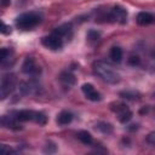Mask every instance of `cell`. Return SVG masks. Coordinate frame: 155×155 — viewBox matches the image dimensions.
I'll use <instances>...</instances> for the list:
<instances>
[{"label": "cell", "mask_w": 155, "mask_h": 155, "mask_svg": "<svg viewBox=\"0 0 155 155\" xmlns=\"http://www.w3.org/2000/svg\"><path fill=\"white\" fill-rule=\"evenodd\" d=\"M96 128H98L99 131H102L103 133H107V134L113 132V126L110 124H108V122H99Z\"/></svg>", "instance_id": "cell-19"}, {"label": "cell", "mask_w": 155, "mask_h": 155, "mask_svg": "<svg viewBox=\"0 0 155 155\" xmlns=\"http://www.w3.org/2000/svg\"><path fill=\"white\" fill-rule=\"evenodd\" d=\"M53 31L57 33L59 36H62L64 40H69L73 35V29H71L70 24H62L58 28H56Z\"/></svg>", "instance_id": "cell-13"}, {"label": "cell", "mask_w": 155, "mask_h": 155, "mask_svg": "<svg viewBox=\"0 0 155 155\" xmlns=\"http://www.w3.org/2000/svg\"><path fill=\"white\" fill-rule=\"evenodd\" d=\"M41 44L48 48V50H52V51H57V50H61L64 45V39L62 36H59L57 33L52 31L50 35L47 36H44L42 40H41Z\"/></svg>", "instance_id": "cell-5"}, {"label": "cell", "mask_w": 155, "mask_h": 155, "mask_svg": "<svg viewBox=\"0 0 155 155\" xmlns=\"http://www.w3.org/2000/svg\"><path fill=\"white\" fill-rule=\"evenodd\" d=\"M71 120H73V114L70 111H67V110L61 111L57 116V124L61 126H65V125L70 124Z\"/></svg>", "instance_id": "cell-15"}, {"label": "cell", "mask_w": 155, "mask_h": 155, "mask_svg": "<svg viewBox=\"0 0 155 155\" xmlns=\"http://www.w3.org/2000/svg\"><path fill=\"white\" fill-rule=\"evenodd\" d=\"M136 22L139 25H149L155 23V15L150 12H139L136 17Z\"/></svg>", "instance_id": "cell-12"}, {"label": "cell", "mask_w": 155, "mask_h": 155, "mask_svg": "<svg viewBox=\"0 0 155 155\" xmlns=\"http://www.w3.org/2000/svg\"><path fill=\"white\" fill-rule=\"evenodd\" d=\"M92 68H93V73L104 82L110 84V85H115V84L120 82L119 73L116 70H114L113 67L109 65L108 63H105L103 61H97L93 63Z\"/></svg>", "instance_id": "cell-1"}, {"label": "cell", "mask_w": 155, "mask_h": 155, "mask_svg": "<svg viewBox=\"0 0 155 155\" xmlns=\"http://www.w3.org/2000/svg\"><path fill=\"white\" fill-rule=\"evenodd\" d=\"M109 56L111 58L113 62L115 63H120L124 58V53H122V50L119 47V46H114L110 48V52H109Z\"/></svg>", "instance_id": "cell-16"}, {"label": "cell", "mask_w": 155, "mask_h": 155, "mask_svg": "<svg viewBox=\"0 0 155 155\" xmlns=\"http://www.w3.org/2000/svg\"><path fill=\"white\" fill-rule=\"evenodd\" d=\"M41 22V16L36 12H25L19 15L15 23L16 27L21 30H30L33 28H35L39 23Z\"/></svg>", "instance_id": "cell-2"}, {"label": "cell", "mask_w": 155, "mask_h": 155, "mask_svg": "<svg viewBox=\"0 0 155 155\" xmlns=\"http://www.w3.org/2000/svg\"><path fill=\"white\" fill-rule=\"evenodd\" d=\"M76 137H78V139H79L82 144H85V145H90V144L92 143V140H93L91 133L87 132V131H79V132L76 133Z\"/></svg>", "instance_id": "cell-17"}, {"label": "cell", "mask_w": 155, "mask_h": 155, "mask_svg": "<svg viewBox=\"0 0 155 155\" xmlns=\"http://www.w3.org/2000/svg\"><path fill=\"white\" fill-rule=\"evenodd\" d=\"M81 91L85 94V97L91 102H99L102 99V94L91 84H84L81 86Z\"/></svg>", "instance_id": "cell-9"}, {"label": "cell", "mask_w": 155, "mask_h": 155, "mask_svg": "<svg viewBox=\"0 0 155 155\" xmlns=\"http://www.w3.org/2000/svg\"><path fill=\"white\" fill-rule=\"evenodd\" d=\"M107 18H108L110 22L125 24V23L127 22V11H126L122 6L116 5V6H114V7L108 12Z\"/></svg>", "instance_id": "cell-6"}, {"label": "cell", "mask_w": 155, "mask_h": 155, "mask_svg": "<svg viewBox=\"0 0 155 155\" xmlns=\"http://www.w3.org/2000/svg\"><path fill=\"white\" fill-rule=\"evenodd\" d=\"M10 4V0H1V5L2 6H7Z\"/></svg>", "instance_id": "cell-25"}, {"label": "cell", "mask_w": 155, "mask_h": 155, "mask_svg": "<svg viewBox=\"0 0 155 155\" xmlns=\"http://www.w3.org/2000/svg\"><path fill=\"white\" fill-rule=\"evenodd\" d=\"M0 153L4 154V155H5V154H13V153H16V150L4 144V145H1V148H0Z\"/></svg>", "instance_id": "cell-21"}, {"label": "cell", "mask_w": 155, "mask_h": 155, "mask_svg": "<svg viewBox=\"0 0 155 155\" xmlns=\"http://www.w3.org/2000/svg\"><path fill=\"white\" fill-rule=\"evenodd\" d=\"M15 62V56L13 51L10 48H1L0 51V64L5 69L7 67H11Z\"/></svg>", "instance_id": "cell-10"}, {"label": "cell", "mask_w": 155, "mask_h": 155, "mask_svg": "<svg viewBox=\"0 0 155 155\" xmlns=\"http://www.w3.org/2000/svg\"><path fill=\"white\" fill-rule=\"evenodd\" d=\"M59 81H61V84H62L64 87L70 88V87L75 84V78H74V75H73L71 73H69V71H64V73L61 74V76H59Z\"/></svg>", "instance_id": "cell-14"}, {"label": "cell", "mask_w": 155, "mask_h": 155, "mask_svg": "<svg viewBox=\"0 0 155 155\" xmlns=\"http://www.w3.org/2000/svg\"><path fill=\"white\" fill-rule=\"evenodd\" d=\"M1 33H2V34H10V33H11V27H8V25H6L5 23H2Z\"/></svg>", "instance_id": "cell-24"}, {"label": "cell", "mask_w": 155, "mask_h": 155, "mask_svg": "<svg viewBox=\"0 0 155 155\" xmlns=\"http://www.w3.org/2000/svg\"><path fill=\"white\" fill-rule=\"evenodd\" d=\"M147 142L150 143V144H154V145H155V132H151V133L148 134V137H147Z\"/></svg>", "instance_id": "cell-23"}, {"label": "cell", "mask_w": 155, "mask_h": 155, "mask_svg": "<svg viewBox=\"0 0 155 155\" xmlns=\"http://www.w3.org/2000/svg\"><path fill=\"white\" fill-rule=\"evenodd\" d=\"M22 71L27 75L36 76L40 74L41 68H40V65H38V63L35 62V59L33 57H27L22 64Z\"/></svg>", "instance_id": "cell-8"}, {"label": "cell", "mask_w": 155, "mask_h": 155, "mask_svg": "<svg viewBox=\"0 0 155 155\" xmlns=\"http://www.w3.org/2000/svg\"><path fill=\"white\" fill-rule=\"evenodd\" d=\"M128 62H130L132 65H137V64H139V58H138V56H131V57L128 58Z\"/></svg>", "instance_id": "cell-22"}, {"label": "cell", "mask_w": 155, "mask_h": 155, "mask_svg": "<svg viewBox=\"0 0 155 155\" xmlns=\"http://www.w3.org/2000/svg\"><path fill=\"white\" fill-rule=\"evenodd\" d=\"M111 110L116 114L117 120L121 124H127L132 119V116H133L131 109L126 104H124V103H116L114 107H111Z\"/></svg>", "instance_id": "cell-7"}, {"label": "cell", "mask_w": 155, "mask_h": 155, "mask_svg": "<svg viewBox=\"0 0 155 155\" xmlns=\"http://www.w3.org/2000/svg\"><path fill=\"white\" fill-rule=\"evenodd\" d=\"M17 120H19L21 122L23 121H34L41 126H44L46 122H47V117L44 113L41 111H34V110H19V111H16L13 114Z\"/></svg>", "instance_id": "cell-3"}, {"label": "cell", "mask_w": 155, "mask_h": 155, "mask_svg": "<svg viewBox=\"0 0 155 155\" xmlns=\"http://www.w3.org/2000/svg\"><path fill=\"white\" fill-rule=\"evenodd\" d=\"M17 84V79L16 75L12 73H8L6 75L2 76L1 79V84H0V97L1 99H6L15 90Z\"/></svg>", "instance_id": "cell-4"}, {"label": "cell", "mask_w": 155, "mask_h": 155, "mask_svg": "<svg viewBox=\"0 0 155 155\" xmlns=\"http://www.w3.org/2000/svg\"><path fill=\"white\" fill-rule=\"evenodd\" d=\"M35 88H36V85L33 81H25L19 85V90L23 94H30V93H33V91Z\"/></svg>", "instance_id": "cell-18"}, {"label": "cell", "mask_w": 155, "mask_h": 155, "mask_svg": "<svg viewBox=\"0 0 155 155\" xmlns=\"http://www.w3.org/2000/svg\"><path fill=\"white\" fill-rule=\"evenodd\" d=\"M19 120H17V117L15 115H4L1 117V125L5 127V128H10V130H19L21 128V125H19Z\"/></svg>", "instance_id": "cell-11"}, {"label": "cell", "mask_w": 155, "mask_h": 155, "mask_svg": "<svg viewBox=\"0 0 155 155\" xmlns=\"http://www.w3.org/2000/svg\"><path fill=\"white\" fill-rule=\"evenodd\" d=\"M99 38H101V34H99L98 31H96V30H90V31L87 33V40L91 41V42L98 41Z\"/></svg>", "instance_id": "cell-20"}]
</instances>
